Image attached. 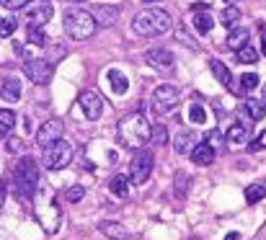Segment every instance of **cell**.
I'll return each mask as SVG.
<instances>
[{
    "label": "cell",
    "instance_id": "obj_11",
    "mask_svg": "<svg viewBox=\"0 0 266 240\" xmlns=\"http://www.w3.org/2000/svg\"><path fill=\"white\" fill-rule=\"evenodd\" d=\"M145 62L153 70H158V72H171L173 65H176V59H173V52H168L163 47H153V49L145 52Z\"/></svg>",
    "mask_w": 266,
    "mask_h": 240
},
{
    "label": "cell",
    "instance_id": "obj_17",
    "mask_svg": "<svg viewBox=\"0 0 266 240\" xmlns=\"http://www.w3.org/2000/svg\"><path fill=\"white\" fill-rule=\"evenodd\" d=\"M191 23H194V31H197L199 36H207V34L215 28V18H212L210 10H197V13H194V21H191Z\"/></svg>",
    "mask_w": 266,
    "mask_h": 240
},
{
    "label": "cell",
    "instance_id": "obj_32",
    "mask_svg": "<svg viewBox=\"0 0 266 240\" xmlns=\"http://www.w3.org/2000/svg\"><path fill=\"white\" fill-rule=\"evenodd\" d=\"M189 122H191V124H204V122H207L204 106H199V103H191V106H189Z\"/></svg>",
    "mask_w": 266,
    "mask_h": 240
},
{
    "label": "cell",
    "instance_id": "obj_18",
    "mask_svg": "<svg viewBox=\"0 0 266 240\" xmlns=\"http://www.w3.org/2000/svg\"><path fill=\"white\" fill-rule=\"evenodd\" d=\"M98 230L106 235V238H114V240H124V238H129L132 233L124 228V225H119V222H111V220H106V222H98Z\"/></svg>",
    "mask_w": 266,
    "mask_h": 240
},
{
    "label": "cell",
    "instance_id": "obj_41",
    "mask_svg": "<svg viewBox=\"0 0 266 240\" xmlns=\"http://www.w3.org/2000/svg\"><path fill=\"white\" fill-rule=\"evenodd\" d=\"M179 39H181V41H186V44H189V47H191V49H194V47H197V41H194V39H191V36H186L184 31H179Z\"/></svg>",
    "mask_w": 266,
    "mask_h": 240
},
{
    "label": "cell",
    "instance_id": "obj_6",
    "mask_svg": "<svg viewBox=\"0 0 266 240\" xmlns=\"http://www.w3.org/2000/svg\"><path fill=\"white\" fill-rule=\"evenodd\" d=\"M72 160V145L67 140H57L49 147H44V168L47 171H60Z\"/></svg>",
    "mask_w": 266,
    "mask_h": 240
},
{
    "label": "cell",
    "instance_id": "obj_38",
    "mask_svg": "<svg viewBox=\"0 0 266 240\" xmlns=\"http://www.w3.org/2000/svg\"><path fill=\"white\" fill-rule=\"evenodd\" d=\"M259 150H266V129L259 134L254 142H251V153H259Z\"/></svg>",
    "mask_w": 266,
    "mask_h": 240
},
{
    "label": "cell",
    "instance_id": "obj_37",
    "mask_svg": "<svg viewBox=\"0 0 266 240\" xmlns=\"http://www.w3.org/2000/svg\"><path fill=\"white\" fill-rule=\"evenodd\" d=\"M65 197H67V202H72V204H75V202H80V199L85 197V189H83V186H70Z\"/></svg>",
    "mask_w": 266,
    "mask_h": 240
},
{
    "label": "cell",
    "instance_id": "obj_42",
    "mask_svg": "<svg viewBox=\"0 0 266 240\" xmlns=\"http://www.w3.org/2000/svg\"><path fill=\"white\" fill-rule=\"evenodd\" d=\"M261 54L266 57V31H261Z\"/></svg>",
    "mask_w": 266,
    "mask_h": 240
},
{
    "label": "cell",
    "instance_id": "obj_12",
    "mask_svg": "<svg viewBox=\"0 0 266 240\" xmlns=\"http://www.w3.org/2000/svg\"><path fill=\"white\" fill-rule=\"evenodd\" d=\"M78 106H80L83 116L91 119V122L101 119V114H103V101H101V96L93 93V91H83V93L78 96Z\"/></svg>",
    "mask_w": 266,
    "mask_h": 240
},
{
    "label": "cell",
    "instance_id": "obj_7",
    "mask_svg": "<svg viewBox=\"0 0 266 240\" xmlns=\"http://www.w3.org/2000/svg\"><path fill=\"white\" fill-rule=\"evenodd\" d=\"M153 166H155V158H153L150 150H137V155L129 163V181L135 186L147 184V178L153 173Z\"/></svg>",
    "mask_w": 266,
    "mask_h": 240
},
{
    "label": "cell",
    "instance_id": "obj_19",
    "mask_svg": "<svg viewBox=\"0 0 266 240\" xmlns=\"http://www.w3.org/2000/svg\"><path fill=\"white\" fill-rule=\"evenodd\" d=\"M194 145H197V142H194V134H191L189 129H181V132L173 137V150H176L179 155L191 153V150H194Z\"/></svg>",
    "mask_w": 266,
    "mask_h": 240
},
{
    "label": "cell",
    "instance_id": "obj_28",
    "mask_svg": "<svg viewBox=\"0 0 266 240\" xmlns=\"http://www.w3.org/2000/svg\"><path fill=\"white\" fill-rule=\"evenodd\" d=\"M204 142H207V145H212L217 153H223L225 145H228V137H223V132H220V129H207Z\"/></svg>",
    "mask_w": 266,
    "mask_h": 240
},
{
    "label": "cell",
    "instance_id": "obj_3",
    "mask_svg": "<svg viewBox=\"0 0 266 240\" xmlns=\"http://www.w3.org/2000/svg\"><path fill=\"white\" fill-rule=\"evenodd\" d=\"M62 28L70 39L83 41V39H91L98 28V21L91 10L85 8H67L65 16H62Z\"/></svg>",
    "mask_w": 266,
    "mask_h": 240
},
{
    "label": "cell",
    "instance_id": "obj_1",
    "mask_svg": "<svg viewBox=\"0 0 266 240\" xmlns=\"http://www.w3.org/2000/svg\"><path fill=\"white\" fill-rule=\"evenodd\" d=\"M116 137H119V142L129 150H142L153 137V124L147 122L145 114L132 111V114L119 119V124H116Z\"/></svg>",
    "mask_w": 266,
    "mask_h": 240
},
{
    "label": "cell",
    "instance_id": "obj_23",
    "mask_svg": "<svg viewBox=\"0 0 266 240\" xmlns=\"http://www.w3.org/2000/svg\"><path fill=\"white\" fill-rule=\"evenodd\" d=\"M93 16H96V21L103 23V26H114V23H116V16H119V10H116L114 5H98Z\"/></svg>",
    "mask_w": 266,
    "mask_h": 240
},
{
    "label": "cell",
    "instance_id": "obj_26",
    "mask_svg": "<svg viewBox=\"0 0 266 240\" xmlns=\"http://www.w3.org/2000/svg\"><path fill=\"white\" fill-rule=\"evenodd\" d=\"M243 44H248V28H241V26H238V28H233L230 36H228V47L238 52Z\"/></svg>",
    "mask_w": 266,
    "mask_h": 240
},
{
    "label": "cell",
    "instance_id": "obj_4",
    "mask_svg": "<svg viewBox=\"0 0 266 240\" xmlns=\"http://www.w3.org/2000/svg\"><path fill=\"white\" fill-rule=\"evenodd\" d=\"M13 181H16L18 199H34L36 186H39V166H36V160L23 155L16 163V168H13Z\"/></svg>",
    "mask_w": 266,
    "mask_h": 240
},
{
    "label": "cell",
    "instance_id": "obj_9",
    "mask_svg": "<svg viewBox=\"0 0 266 240\" xmlns=\"http://www.w3.org/2000/svg\"><path fill=\"white\" fill-rule=\"evenodd\" d=\"M23 75L36 85H47L52 80V75H54V67L49 62H44V59H28V62L23 65Z\"/></svg>",
    "mask_w": 266,
    "mask_h": 240
},
{
    "label": "cell",
    "instance_id": "obj_8",
    "mask_svg": "<svg viewBox=\"0 0 266 240\" xmlns=\"http://www.w3.org/2000/svg\"><path fill=\"white\" fill-rule=\"evenodd\" d=\"M54 13V5L49 0H28L23 5V23L26 26H44Z\"/></svg>",
    "mask_w": 266,
    "mask_h": 240
},
{
    "label": "cell",
    "instance_id": "obj_36",
    "mask_svg": "<svg viewBox=\"0 0 266 240\" xmlns=\"http://www.w3.org/2000/svg\"><path fill=\"white\" fill-rule=\"evenodd\" d=\"M13 31H16V18H3L0 21V36H13Z\"/></svg>",
    "mask_w": 266,
    "mask_h": 240
},
{
    "label": "cell",
    "instance_id": "obj_35",
    "mask_svg": "<svg viewBox=\"0 0 266 240\" xmlns=\"http://www.w3.org/2000/svg\"><path fill=\"white\" fill-rule=\"evenodd\" d=\"M5 150L16 155V153H23L26 145H23V140H18V137H8V140H5Z\"/></svg>",
    "mask_w": 266,
    "mask_h": 240
},
{
    "label": "cell",
    "instance_id": "obj_31",
    "mask_svg": "<svg viewBox=\"0 0 266 240\" xmlns=\"http://www.w3.org/2000/svg\"><path fill=\"white\" fill-rule=\"evenodd\" d=\"M238 88H241V96H243V93H251L254 88H259V75H256V72H243Z\"/></svg>",
    "mask_w": 266,
    "mask_h": 240
},
{
    "label": "cell",
    "instance_id": "obj_24",
    "mask_svg": "<svg viewBox=\"0 0 266 240\" xmlns=\"http://www.w3.org/2000/svg\"><path fill=\"white\" fill-rule=\"evenodd\" d=\"M129 184L132 181H127V176H114L111 184H109V191L114 194V197H119V199H127L129 197Z\"/></svg>",
    "mask_w": 266,
    "mask_h": 240
},
{
    "label": "cell",
    "instance_id": "obj_20",
    "mask_svg": "<svg viewBox=\"0 0 266 240\" xmlns=\"http://www.w3.org/2000/svg\"><path fill=\"white\" fill-rule=\"evenodd\" d=\"M210 70H212V75L223 83L225 88H233V75H230V67H225V62H220V59H212L210 62Z\"/></svg>",
    "mask_w": 266,
    "mask_h": 240
},
{
    "label": "cell",
    "instance_id": "obj_13",
    "mask_svg": "<svg viewBox=\"0 0 266 240\" xmlns=\"http://www.w3.org/2000/svg\"><path fill=\"white\" fill-rule=\"evenodd\" d=\"M0 98L8 103H16L21 98V80L16 75H8V78L0 80Z\"/></svg>",
    "mask_w": 266,
    "mask_h": 240
},
{
    "label": "cell",
    "instance_id": "obj_40",
    "mask_svg": "<svg viewBox=\"0 0 266 240\" xmlns=\"http://www.w3.org/2000/svg\"><path fill=\"white\" fill-rule=\"evenodd\" d=\"M5 194H8V181L0 178V207H3V202H5Z\"/></svg>",
    "mask_w": 266,
    "mask_h": 240
},
{
    "label": "cell",
    "instance_id": "obj_44",
    "mask_svg": "<svg viewBox=\"0 0 266 240\" xmlns=\"http://www.w3.org/2000/svg\"><path fill=\"white\" fill-rule=\"evenodd\" d=\"M194 10H207V3H194Z\"/></svg>",
    "mask_w": 266,
    "mask_h": 240
},
{
    "label": "cell",
    "instance_id": "obj_16",
    "mask_svg": "<svg viewBox=\"0 0 266 240\" xmlns=\"http://www.w3.org/2000/svg\"><path fill=\"white\" fill-rule=\"evenodd\" d=\"M248 134H251V129H248V122H243V119H238V122H233V127L228 129V142L230 145H243V142H248Z\"/></svg>",
    "mask_w": 266,
    "mask_h": 240
},
{
    "label": "cell",
    "instance_id": "obj_30",
    "mask_svg": "<svg viewBox=\"0 0 266 240\" xmlns=\"http://www.w3.org/2000/svg\"><path fill=\"white\" fill-rule=\"evenodd\" d=\"M261 199H266V186H264V184H251V186L246 189V202H248V204H256V202H261Z\"/></svg>",
    "mask_w": 266,
    "mask_h": 240
},
{
    "label": "cell",
    "instance_id": "obj_39",
    "mask_svg": "<svg viewBox=\"0 0 266 240\" xmlns=\"http://www.w3.org/2000/svg\"><path fill=\"white\" fill-rule=\"evenodd\" d=\"M28 3V0H0V5H5L8 10H18V8H23Z\"/></svg>",
    "mask_w": 266,
    "mask_h": 240
},
{
    "label": "cell",
    "instance_id": "obj_14",
    "mask_svg": "<svg viewBox=\"0 0 266 240\" xmlns=\"http://www.w3.org/2000/svg\"><path fill=\"white\" fill-rule=\"evenodd\" d=\"M189 155L197 166H212L215 158H217V150L212 145H207V142H199V145H194V150H191Z\"/></svg>",
    "mask_w": 266,
    "mask_h": 240
},
{
    "label": "cell",
    "instance_id": "obj_46",
    "mask_svg": "<svg viewBox=\"0 0 266 240\" xmlns=\"http://www.w3.org/2000/svg\"><path fill=\"white\" fill-rule=\"evenodd\" d=\"M142 3H160V0H142Z\"/></svg>",
    "mask_w": 266,
    "mask_h": 240
},
{
    "label": "cell",
    "instance_id": "obj_48",
    "mask_svg": "<svg viewBox=\"0 0 266 240\" xmlns=\"http://www.w3.org/2000/svg\"><path fill=\"white\" fill-rule=\"evenodd\" d=\"M75 3H78V0H75Z\"/></svg>",
    "mask_w": 266,
    "mask_h": 240
},
{
    "label": "cell",
    "instance_id": "obj_33",
    "mask_svg": "<svg viewBox=\"0 0 266 240\" xmlns=\"http://www.w3.org/2000/svg\"><path fill=\"white\" fill-rule=\"evenodd\" d=\"M28 41L31 44H39V47H44L49 39H47V34H44V28L41 26H28Z\"/></svg>",
    "mask_w": 266,
    "mask_h": 240
},
{
    "label": "cell",
    "instance_id": "obj_34",
    "mask_svg": "<svg viewBox=\"0 0 266 240\" xmlns=\"http://www.w3.org/2000/svg\"><path fill=\"white\" fill-rule=\"evenodd\" d=\"M150 142H155V145H166V142H168V129H166V127H153V137H150Z\"/></svg>",
    "mask_w": 266,
    "mask_h": 240
},
{
    "label": "cell",
    "instance_id": "obj_29",
    "mask_svg": "<svg viewBox=\"0 0 266 240\" xmlns=\"http://www.w3.org/2000/svg\"><path fill=\"white\" fill-rule=\"evenodd\" d=\"M235 54H238V62H243V65H254L256 59H259V49L251 47V44H243Z\"/></svg>",
    "mask_w": 266,
    "mask_h": 240
},
{
    "label": "cell",
    "instance_id": "obj_47",
    "mask_svg": "<svg viewBox=\"0 0 266 240\" xmlns=\"http://www.w3.org/2000/svg\"><path fill=\"white\" fill-rule=\"evenodd\" d=\"M264 103H266V85H264Z\"/></svg>",
    "mask_w": 266,
    "mask_h": 240
},
{
    "label": "cell",
    "instance_id": "obj_27",
    "mask_svg": "<svg viewBox=\"0 0 266 240\" xmlns=\"http://www.w3.org/2000/svg\"><path fill=\"white\" fill-rule=\"evenodd\" d=\"M13 127H16V114L10 109H0V137H8Z\"/></svg>",
    "mask_w": 266,
    "mask_h": 240
},
{
    "label": "cell",
    "instance_id": "obj_15",
    "mask_svg": "<svg viewBox=\"0 0 266 240\" xmlns=\"http://www.w3.org/2000/svg\"><path fill=\"white\" fill-rule=\"evenodd\" d=\"M106 78H109V85H111V91H114L116 96H124V93L129 91V80H127V75H124L119 67H111V70L106 72Z\"/></svg>",
    "mask_w": 266,
    "mask_h": 240
},
{
    "label": "cell",
    "instance_id": "obj_25",
    "mask_svg": "<svg viewBox=\"0 0 266 240\" xmlns=\"http://www.w3.org/2000/svg\"><path fill=\"white\" fill-rule=\"evenodd\" d=\"M220 21H223V26L228 28V31H233V28H238V21H241V10L235 8V5H230V8H225L223 13H220Z\"/></svg>",
    "mask_w": 266,
    "mask_h": 240
},
{
    "label": "cell",
    "instance_id": "obj_22",
    "mask_svg": "<svg viewBox=\"0 0 266 240\" xmlns=\"http://www.w3.org/2000/svg\"><path fill=\"white\" fill-rule=\"evenodd\" d=\"M189 189H191V176L186 171H176V176H173V191H176V197L184 199L186 194H189Z\"/></svg>",
    "mask_w": 266,
    "mask_h": 240
},
{
    "label": "cell",
    "instance_id": "obj_2",
    "mask_svg": "<svg viewBox=\"0 0 266 240\" xmlns=\"http://www.w3.org/2000/svg\"><path fill=\"white\" fill-rule=\"evenodd\" d=\"M171 28H173V18L163 8H145L132 18V31L137 36H163Z\"/></svg>",
    "mask_w": 266,
    "mask_h": 240
},
{
    "label": "cell",
    "instance_id": "obj_21",
    "mask_svg": "<svg viewBox=\"0 0 266 240\" xmlns=\"http://www.w3.org/2000/svg\"><path fill=\"white\" fill-rule=\"evenodd\" d=\"M243 111H246V116L251 119V122H261V119L266 116L264 101H256V98H248V101L243 103Z\"/></svg>",
    "mask_w": 266,
    "mask_h": 240
},
{
    "label": "cell",
    "instance_id": "obj_5",
    "mask_svg": "<svg viewBox=\"0 0 266 240\" xmlns=\"http://www.w3.org/2000/svg\"><path fill=\"white\" fill-rule=\"evenodd\" d=\"M179 103H181L179 85H171V83L155 85V91H153V96H150V109H153V114L166 116V114H171L176 106H179Z\"/></svg>",
    "mask_w": 266,
    "mask_h": 240
},
{
    "label": "cell",
    "instance_id": "obj_43",
    "mask_svg": "<svg viewBox=\"0 0 266 240\" xmlns=\"http://www.w3.org/2000/svg\"><path fill=\"white\" fill-rule=\"evenodd\" d=\"M225 240H241V235H238V233H228Z\"/></svg>",
    "mask_w": 266,
    "mask_h": 240
},
{
    "label": "cell",
    "instance_id": "obj_10",
    "mask_svg": "<svg viewBox=\"0 0 266 240\" xmlns=\"http://www.w3.org/2000/svg\"><path fill=\"white\" fill-rule=\"evenodd\" d=\"M62 132H65L62 119H47V122L36 129V145L39 147H49L52 142L62 140Z\"/></svg>",
    "mask_w": 266,
    "mask_h": 240
},
{
    "label": "cell",
    "instance_id": "obj_45",
    "mask_svg": "<svg viewBox=\"0 0 266 240\" xmlns=\"http://www.w3.org/2000/svg\"><path fill=\"white\" fill-rule=\"evenodd\" d=\"M225 3H228V5H235V3H241V0H225Z\"/></svg>",
    "mask_w": 266,
    "mask_h": 240
}]
</instances>
